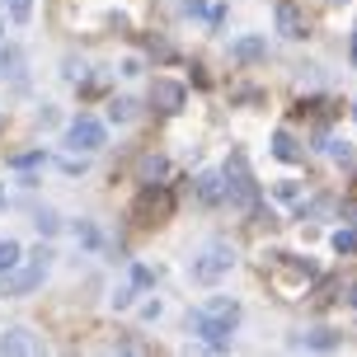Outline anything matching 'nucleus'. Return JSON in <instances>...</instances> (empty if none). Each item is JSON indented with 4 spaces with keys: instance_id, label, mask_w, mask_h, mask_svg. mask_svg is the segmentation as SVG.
<instances>
[{
    "instance_id": "f257e3e1",
    "label": "nucleus",
    "mask_w": 357,
    "mask_h": 357,
    "mask_svg": "<svg viewBox=\"0 0 357 357\" xmlns=\"http://www.w3.org/2000/svg\"><path fill=\"white\" fill-rule=\"evenodd\" d=\"M235 324H240V301H231V296H212L207 305H197L193 310V334L207 348H231V334H235Z\"/></svg>"
},
{
    "instance_id": "f03ea898",
    "label": "nucleus",
    "mask_w": 357,
    "mask_h": 357,
    "mask_svg": "<svg viewBox=\"0 0 357 357\" xmlns=\"http://www.w3.org/2000/svg\"><path fill=\"white\" fill-rule=\"evenodd\" d=\"M174 216V193L165 188V183H146L137 202H132V221H142V226H155V221H169Z\"/></svg>"
},
{
    "instance_id": "7ed1b4c3",
    "label": "nucleus",
    "mask_w": 357,
    "mask_h": 357,
    "mask_svg": "<svg viewBox=\"0 0 357 357\" xmlns=\"http://www.w3.org/2000/svg\"><path fill=\"white\" fill-rule=\"evenodd\" d=\"M226 197H231L235 207H245V212H259V183H254V174H250V165H245L240 151L226 165Z\"/></svg>"
},
{
    "instance_id": "20e7f679",
    "label": "nucleus",
    "mask_w": 357,
    "mask_h": 357,
    "mask_svg": "<svg viewBox=\"0 0 357 357\" xmlns=\"http://www.w3.org/2000/svg\"><path fill=\"white\" fill-rule=\"evenodd\" d=\"M231 268H235V250L226 245V240H212V245H207V250L193 259V282L212 287V282H221Z\"/></svg>"
},
{
    "instance_id": "39448f33",
    "label": "nucleus",
    "mask_w": 357,
    "mask_h": 357,
    "mask_svg": "<svg viewBox=\"0 0 357 357\" xmlns=\"http://www.w3.org/2000/svg\"><path fill=\"white\" fill-rule=\"evenodd\" d=\"M47 268H52V250H38L24 268H10L5 273V296H29L33 287H43Z\"/></svg>"
},
{
    "instance_id": "423d86ee",
    "label": "nucleus",
    "mask_w": 357,
    "mask_h": 357,
    "mask_svg": "<svg viewBox=\"0 0 357 357\" xmlns=\"http://www.w3.org/2000/svg\"><path fill=\"white\" fill-rule=\"evenodd\" d=\"M66 146H71V151H99V146H104V123L80 113V118L66 127Z\"/></svg>"
},
{
    "instance_id": "0eeeda50",
    "label": "nucleus",
    "mask_w": 357,
    "mask_h": 357,
    "mask_svg": "<svg viewBox=\"0 0 357 357\" xmlns=\"http://www.w3.org/2000/svg\"><path fill=\"white\" fill-rule=\"evenodd\" d=\"M193 193H197V202H207V207L226 202V169H202V174L193 178Z\"/></svg>"
},
{
    "instance_id": "6e6552de",
    "label": "nucleus",
    "mask_w": 357,
    "mask_h": 357,
    "mask_svg": "<svg viewBox=\"0 0 357 357\" xmlns=\"http://www.w3.org/2000/svg\"><path fill=\"white\" fill-rule=\"evenodd\" d=\"M273 10H278V33L282 38H305V19L296 10V0H278Z\"/></svg>"
},
{
    "instance_id": "1a4fd4ad",
    "label": "nucleus",
    "mask_w": 357,
    "mask_h": 357,
    "mask_svg": "<svg viewBox=\"0 0 357 357\" xmlns=\"http://www.w3.org/2000/svg\"><path fill=\"white\" fill-rule=\"evenodd\" d=\"M151 104L160 108V113H178V108H183V85H174V80H155V85H151Z\"/></svg>"
},
{
    "instance_id": "9d476101",
    "label": "nucleus",
    "mask_w": 357,
    "mask_h": 357,
    "mask_svg": "<svg viewBox=\"0 0 357 357\" xmlns=\"http://www.w3.org/2000/svg\"><path fill=\"white\" fill-rule=\"evenodd\" d=\"M291 348H315V353H334L339 348V334L334 329H310V334H296Z\"/></svg>"
},
{
    "instance_id": "9b49d317",
    "label": "nucleus",
    "mask_w": 357,
    "mask_h": 357,
    "mask_svg": "<svg viewBox=\"0 0 357 357\" xmlns=\"http://www.w3.org/2000/svg\"><path fill=\"white\" fill-rule=\"evenodd\" d=\"M0 353H38V339L33 334H29V329H5V334H0Z\"/></svg>"
},
{
    "instance_id": "f8f14e48",
    "label": "nucleus",
    "mask_w": 357,
    "mask_h": 357,
    "mask_svg": "<svg viewBox=\"0 0 357 357\" xmlns=\"http://www.w3.org/2000/svg\"><path fill=\"white\" fill-rule=\"evenodd\" d=\"M137 174H142V183H160V178L169 174V160H165V155H142Z\"/></svg>"
},
{
    "instance_id": "ddd939ff",
    "label": "nucleus",
    "mask_w": 357,
    "mask_h": 357,
    "mask_svg": "<svg viewBox=\"0 0 357 357\" xmlns=\"http://www.w3.org/2000/svg\"><path fill=\"white\" fill-rule=\"evenodd\" d=\"M0 75L24 80V52H19V47H5V56H0Z\"/></svg>"
},
{
    "instance_id": "4468645a",
    "label": "nucleus",
    "mask_w": 357,
    "mask_h": 357,
    "mask_svg": "<svg viewBox=\"0 0 357 357\" xmlns=\"http://www.w3.org/2000/svg\"><path fill=\"white\" fill-rule=\"evenodd\" d=\"M273 155H278V160H301V151H296V142H291V132H273Z\"/></svg>"
},
{
    "instance_id": "2eb2a0df",
    "label": "nucleus",
    "mask_w": 357,
    "mask_h": 357,
    "mask_svg": "<svg viewBox=\"0 0 357 357\" xmlns=\"http://www.w3.org/2000/svg\"><path fill=\"white\" fill-rule=\"evenodd\" d=\"M19 259H24V250H19V240H0V278H5L10 268H19Z\"/></svg>"
},
{
    "instance_id": "dca6fc26",
    "label": "nucleus",
    "mask_w": 357,
    "mask_h": 357,
    "mask_svg": "<svg viewBox=\"0 0 357 357\" xmlns=\"http://www.w3.org/2000/svg\"><path fill=\"white\" fill-rule=\"evenodd\" d=\"M235 56H240V61H259V56H264V43H259V38H240V43H235Z\"/></svg>"
},
{
    "instance_id": "f3484780",
    "label": "nucleus",
    "mask_w": 357,
    "mask_h": 357,
    "mask_svg": "<svg viewBox=\"0 0 357 357\" xmlns=\"http://www.w3.org/2000/svg\"><path fill=\"white\" fill-rule=\"evenodd\" d=\"M132 113H137V104H132V99H113V104H108V118H113V123H127Z\"/></svg>"
},
{
    "instance_id": "a211bd4d",
    "label": "nucleus",
    "mask_w": 357,
    "mask_h": 357,
    "mask_svg": "<svg viewBox=\"0 0 357 357\" xmlns=\"http://www.w3.org/2000/svg\"><path fill=\"white\" fill-rule=\"evenodd\" d=\"M10 5V19L15 24H29V15H33V0H5Z\"/></svg>"
},
{
    "instance_id": "6ab92c4d",
    "label": "nucleus",
    "mask_w": 357,
    "mask_h": 357,
    "mask_svg": "<svg viewBox=\"0 0 357 357\" xmlns=\"http://www.w3.org/2000/svg\"><path fill=\"white\" fill-rule=\"evenodd\" d=\"M33 226H38V235H56V231H61L56 212H38V221H33Z\"/></svg>"
},
{
    "instance_id": "aec40b11",
    "label": "nucleus",
    "mask_w": 357,
    "mask_h": 357,
    "mask_svg": "<svg viewBox=\"0 0 357 357\" xmlns=\"http://www.w3.org/2000/svg\"><path fill=\"white\" fill-rule=\"evenodd\" d=\"M334 250L339 254H357V231H339L334 235Z\"/></svg>"
},
{
    "instance_id": "412c9836",
    "label": "nucleus",
    "mask_w": 357,
    "mask_h": 357,
    "mask_svg": "<svg viewBox=\"0 0 357 357\" xmlns=\"http://www.w3.org/2000/svg\"><path fill=\"white\" fill-rule=\"evenodd\" d=\"M320 146L329 151V155H334V160H343V165L353 160V146H348V142H320Z\"/></svg>"
},
{
    "instance_id": "4be33fe9",
    "label": "nucleus",
    "mask_w": 357,
    "mask_h": 357,
    "mask_svg": "<svg viewBox=\"0 0 357 357\" xmlns=\"http://www.w3.org/2000/svg\"><path fill=\"white\" fill-rule=\"evenodd\" d=\"M75 240H85L89 250H94V245H99V231H94L89 221H75Z\"/></svg>"
},
{
    "instance_id": "5701e85b",
    "label": "nucleus",
    "mask_w": 357,
    "mask_h": 357,
    "mask_svg": "<svg viewBox=\"0 0 357 357\" xmlns=\"http://www.w3.org/2000/svg\"><path fill=\"white\" fill-rule=\"evenodd\" d=\"M132 287H137V291H142V287H151V268H146V264L132 268Z\"/></svg>"
},
{
    "instance_id": "b1692460",
    "label": "nucleus",
    "mask_w": 357,
    "mask_h": 357,
    "mask_svg": "<svg viewBox=\"0 0 357 357\" xmlns=\"http://www.w3.org/2000/svg\"><path fill=\"white\" fill-rule=\"evenodd\" d=\"M33 165H43V151H29V155H15V169H33Z\"/></svg>"
},
{
    "instance_id": "393cba45",
    "label": "nucleus",
    "mask_w": 357,
    "mask_h": 357,
    "mask_svg": "<svg viewBox=\"0 0 357 357\" xmlns=\"http://www.w3.org/2000/svg\"><path fill=\"white\" fill-rule=\"evenodd\" d=\"M343 216H348V221H357V202H343Z\"/></svg>"
},
{
    "instance_id": "a878e982",
    "label": "nucleus",
    "mask_w": 357,
    "mask_h": 357,
    "mask_svg": "<svg viewBox=\"0 0 357 357\" xmlns=\"http://www.w3.org/2000/svg\"><path fill=\"white\" fill-rule=\"evenodd\" d=\"M348 301H353V305H357V282H348Z\"/></svg>"
},
{
    "instance_id": "bb28decb",
    "label": "nucleus",
    "mask_w": 357,
    "mask_h": 357,
    "mask_svg": "<svg viewBox=\"0 0 357 357\" xmlns=\"http://www.w3.org/2000/svg\"><path fill=\"white\" fill-rule=\"evenodd\" d=\"M353 61H357V38H353Z\"/></svg>"
},
{
    "instance_id": "cd10ccee",
    "label": "nucleus",
    "mask_w": 357,
    "mask_h": 357,
    "mask_svg": "<svg viewBox=\"0 0 357 357\" xmlns=\"http://www.w3.org/2000/svg\"><path fill=\"white\" fill-rule=\"evenodd\" d=\"M353 118H357V104H353Z\"/></svg>"
},
{
    "instance_id": "c85d7f7f",
    "label": "nucleus",
    "mask_w": 357,
    "mask_h": 357,
    "mask_svg": "<svg viewBox=\"0 0 357 357\" xmlns=\"http://www.w3.org/2000/svg\"><path fill=\"white\" fill-rule=\"evenodd\" d=\"M334 5H339V0H334Z\"/></svg>"
}]
</instances>
